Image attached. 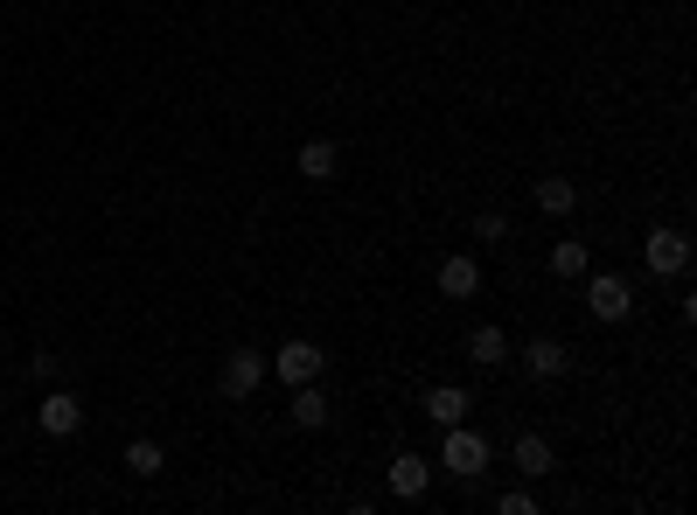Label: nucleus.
<instances>
[{"label":"nucleus","mask_w":697,"mask_h":515,"mask_svg":"<svg viewBox=\"0 0 697 515\" xmlns=\"http://www.w3.org/2000/svg\"><path fill=\"white\" fill-rule=\"evenodd\" d=\"M440 466H447V474H461V481H474V474L489 466V439H482V432H468V425H447Z\"/></svg>","instance_id":"nucleus-1"},{"label":"nucleus","mask_w":697,"mask_h":515,"mask_svg":"<svg viewBox=\"0 0 697 515\" xmlns=\"http://www.w3.org/2000/svg\"><path fill=\"white\" fill-rule=\"evenodd\" d=\"M642 265H648L656 279H677L684 265H690V237L669 230V223H656V230H648V244H642Z\"/></svg>","instance_id":"nucleus-2"},{"label":"nucleus","mask_w":697,"mask_h":515,"mask_svg":"<svg viewBox=\"0 0 697 515\" xmlns=\"http://www.w3.org/2000/svg\"><path fill=\"white\" fill-rule=\"evenodd\" d=\"M258 384H266V355H258V348H230V355H224V376H216V390H224L230 405H245Z\"/></svg>","instance_id":"nucleus-3"},{"label":"nucleus","mask_w":697,"mask_h":515,"mask_svg":"<svg viewBox=\"0 0 697 515\" xmlns=\"http://www.w3.org/2000/svg\"><path fill=\"white\" fill-rule=\"evenodd\" d=\"M586 307H593V321H628V307H635V286H628L621 272H600L593 293H586Z\"/></svg>","instance_id":"nucleus-4"},{"label":"nucleus","mask_w":697,"mask_h":515,"mask_svg":"<svg viewBox=\"0 0 697 515\" xmlns=\"http://www.w3.org/2000/svg\"><path fill=\"white\" fill-rule=\"evenodd\" d=\"M321 363H329V355H321L314 342H287V348L272 355V369L287 376V384H314V376H321Z\"/></svg>","instance_id":"nucleus-5"},{"label":"nucleus","mask_w":697,"mask_h":515,"mask_svg":"<svg viewBox=\"0 0 697 515\" xmlns=\"http://www.w3.org/2000/svg\"><path fill=\"white\" fill-rule=\"evenodd\" d=\"M426 481H432V460L426 453H398V460H390V495H398V502H419Z\"/></svg>","instance_id":"nucleus-6"},{"label":"nucleus","mask_w":697,"mask_h":515,"mask_svg":"<svg viewBox=\"0 0 697 515\" xmlns=\"http://www.w3.org/2000/svg\"><path fill=\"white\" fill-rule=\"evenodd\" d=\"M77 425H84V405H77L71 390H50V397H42V432H50V439H71Z\"/></svg>","instance_id":"nucleus-7"},{"label":"nucleus","mask_w":697,"mask_h":515,"mask_svg":"<svg viewBox=\"0 0 697 515\" xmlns=\"http://www.w3.org/2000/svg\"><path fill=\"white\" fill-rule=\"evenodd\" d=\"M440 293L447 300H474V293H482V265H474V258H447L440 265Z\"/></svg>","instance_id":"nucleus-8"},{"label":"nucleus","mask_w":697,"mask_h":515,"mask_svg":"<svg viewBox=\"0 0 697 515\" xmlns=\"http://www.w3.org/2000/svg\"><path fill=\"white\" fill-rule=\"evenodd\" d=\"M426 418H432V425H461V418H468V390H461V384H432V390H426Z\"/></svg>","instance_id":"nucleus-9"},{"label":"nucleus","mask_w":697,"mask_h":515,"mask_svg":"<svg viewBox=\"0 0 697 515\" xmlns=\"http://www.w3.org/2000/svg\"><path fill=\"white\" fill-rule=\"evenodd\" d=\"M510 460H516V474H523V481H544V474H551V446H544L537 432H523V439L510 446Z\"/></svg>","instance_id":"nucleus-10"},{"label":"nucleus","mask_w":697,"mask_h":515,"mask_svg":"<svg viewBox=\"0 0 697 515\" xmlns=\"http://www.w3.org/2000/svg\"><path fill=\"white\" fill-rule=\"evenodd\" d=\"M293 425L300 432H321V425H329V405H321L314 384H293Z\"/></svg>","instance_id":"nucleus-11"},{"label":"nucleus","mask_w":697,"mask_h":515,"mask_svg":"<svg viewBox=\"0 0 697 515\" xmlns=\"http://www.w3.org/2000/svg\"><path fill=\"white\" fill-rule=\"evenodd\" d=\"M468 355H474V363H482V369L510 363V342H503V328H474V334H468Z\"/></svg>","instance_id":"nucleus-12"},{"label":"nucleus","mask_w":697,"mask_h":515,"mask_svg":"<svg viewBox=\"0 0 697 515\" xmlns=\"http://www.w3.org/2000/svg\"><path fill=\"white\" fill-rule=\"evenodd\" d=\"M523 363H530V376H537V384H551V376H565V348H558V342H544V334H537Z\"/></svg>","instance_id":"nucleus-13"},{"label":"nucleus","mask_w":697,"mask_h":515,"mask_svg":"<svg viewBox=\"0 0 697 515\" xmlns=\"http://www.w3.org/2000/svg\"><path fill=\"white\" fill-rule=\"evenodd\" d=\"M300 174H308V182H329V174H335V147L308 140V147H300Z\"/></svg>","instance_id":"nucleus-14"},{"label":"nucleus","mask_w":697,"mask_h":515,"mask_svg":"<svg viewBox=\"0 0 697 515\" xmlns=\"http://www.w3.org/2000/svg\"><path fill=\"white\" fill-rule=\"evenodd\" d=\"M572 203H579L572 182H558V174H551V182H537V210H544V216H565Z\"/></svg>","instance_id":"nucleus-15"},{"label":"nucleus","mask_w":697,"mask_h":515,"mask_svg":"<svg viewBox=\"0 0 697 515\" xmlns=\"http://www.w3.org/2000/svg\"><path fill=\"white\" fill-rule=\"evenodd\" d=\"M126 466H133L140 481H154L168 460H161V446H154V439H133V446H126Z\"/></svg>","instance_id":"nucleus-16"},{"label":"nucleus","mask_w":697,"mask_h":515,"mask_svg":"<svg viewBox=\"0 0 697 515\" xmlns=\"http://www.w3.org/2000/svg\"><path fill=\"white\" fill-rule=\"evenodd\" d=\"M551 272H558V279H579V272H586V244H579V237L551 244Z\"/></svg>","instance_id":"nucleus-17"},{"label":"nucleus","mask_w":697,"mask_h":515,"mask_svg":"<svg viewBox=\"0 0 697 515\" xmlns=\"http://www.w3.org/2000/svg\"><path fill=\"white\" fill-rule=\"evenodd\" d=\"M474 237H482V244H503V237H510V216H503V210H482V216H474Z\"/></svg>","instance_id":"nucleus-18"},{"label":"nucleus","mask_w":697,"mask_h":515,"mask_svg":"<svg viewBox=\"0 0 697 515\" xmlns=\"http://www.w3.org/2000/svg\"><path fill=\"white\" fill-rule=\"evenodd\" d=\"M495 508H503V515H530V508H537V495H523V487H510V495H495Z\"/></svg>","instance_id":"nucleus-19"}]
</instances>
